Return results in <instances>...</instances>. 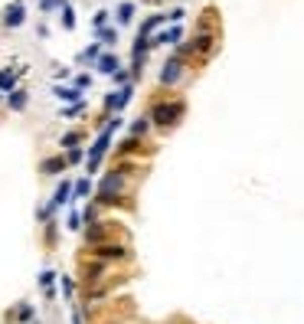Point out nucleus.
Instances as JSON below:
<instances>
[{"label":"nucleus","mask_w":304,"mask_h":324,"mask_svg":"<svg viewBox=\"0 0 304 324\" xmlns=\"http://www.w3.org/2000/svg\"><path fill=\"white\" fill-rule=\"evenodd\" d=\"M118 125H121V118H112L105 128H102L98 141L88 148V174H95V170H98V164H102V157H105V151H108V144H112V134L118 131Z\"/></svg>","instance_id":"nucleus-1"},{"label":"nucleus","mask_w":304,"mask_h":324,"mask_svg":"<svg viewBox=\"0 0 304 324\" xmlns=\"http://www.w3.org/2000/svg\"><path fill=\"white\" fill-rule=\"evenodd\" d=\"M124 190V174L121 170H108L98 183V203H115Z\"/></svg>","instance_id":"nucleus-2"},{"label":"nucleus","mask_w":304,"mask_h":324,"mask_svg":"<svg viewBox=\"0 0 304 324\" xmlns=\"http://www.w3.org/2000/svg\"><path fill=\"white\" fill-rule=\"evenodd\" d=\"M150 118H154V125L170 128L177 118H180V105H174V102H157V105L150 108Z\"/></svg>","instance_id":"nucleus-3"},{"label":"nucleus","mask_w":304,"mask_h":324,"mask_svg":"<svg viewBox=\"0 0 304 324\" xmlns=\"http://www.w3.org/2000/svg\"><path fill=\"white\" fill-rule=\"evenodd\" d=\"M183 75V59H167V63H164V72H161V85H174L177 79H180Z\"/></svg>","instance_id":"nucleus-4"},{"label":"nucleus","mask_w":304,"mask_h":324,"mask_svg":"<svg viewBox=\"0 0 304 324\" xmlns=\"http://www.w3.org/2000/svg\"><path fill=\"white\" fill-rule=\"evenodd\" d=\"M95 259H124L128 252H124V246H118V243H102V246H95Z\"/></svg>","instance_id":"nucleus-5"},{"label":"nucleus","mask_w":304,"mask_h":324,"mask_svg":"<svg viewBox=\"0 0 304 324\" xmlns=\"http://www.w3.org/2000/svg\"><path fill=\"white\" fill-rule=\"evenodd\" d=\"M180 39H183V30H180V26H174V30H164L150 46H180Z\"/></svg>","instance_id":"nucleus-6"},{"label":"nucleus","mask_w":304,"mask_h":324,"mask_svg":"<svg viewBox=\"0 0 304 324\" xmlns=\"http://www.w3.org/2000/svg\"><path fill=\"white\" fill-rule=\"evenodd\" d=\"M72 190H75V183H69V180H62L59 187H56V197H53V203H49V210H56V206L62 203H69L72 200Z\"/></svg>","instance_id":"nucleus-7"},{"label":"nucleus","mask_w":304,"mask_h":324,"mask_svg":"<svg viewBox=\"0 0 304 324\" xmlns=\"http://www.w3.org/2000/svg\"><path fill=\"white\" fill-rule=\"evenodd\" d=\"M23 20H26V13H23V4H20V0L7 7V13H4V23H7V26H20Z\"/></svg>","instance_id":"nucleus-8"},{"label":"nucleus","mask_w":304,"mask_h":324,"mask_svg":"<svg viewBox=\"0 0 304 324\" xmlns=\"http://www.w3.org/2000/svg\"><path fill=\"white\" fill-rule=\"evenodd\" d=\"M53 95H56V99H62V102H82V88H66V85H56L53 88Z\"/></svg>","instance_id":"nucleus-9"},{"label":"nucleus","mask_w":304,"mask_h":324,"mask_svg":"<svg viewBox=\"0 0 304 324\" xmlns=\"http://www.w3.org/2000/svg\"><path fill=\"white\" fill-rule=\"evenodd\" d=\"M39 170H43V174H59V170H66V157H46V161L39 164Z\"/></svg>","instance_id":"nucleus-10"},{"label":"nucleus","mask_w":304,"mask_h":324,"mask_svg":"<svg viewBox=\"0 0 304 324\" xmlns=\"http://www.w3.org/2000/svg\"><path fill=\"white\" fill-rule=\"evenodd\" d=\"M13 85H17V72H13V69H4V72H0V92H13Z\"/></svg>","instance_id":"nucleus-11"},{"label":"nucleus","mask_w":304,"mask_h":324,"mask_svg":"<svg viewBox=\"0 0 304 324\" xmlns=\"http://www.w3.org/2000/svg\"><path fill=\"white\" fill-rule=\"evenodd\" d=\"M98 72L115 75V72H118V59H115V56H98Z\"/></svg>","instance_id":"nucleus-12"},{"label":"nucleus","mask_w":304,"mask_h":324,"mask_svg":"<svg viewBox=\"0 0 304 324\" xmlns=\"http://www.w3.org/2000/svg\"><path fill=\"white\" fill-rule=\"evenodd\" d=\"M118 23H131V17H134V4L131 0H124V4H118Z\"/></svg>","instance_id":"nucleus-13"},{"label":"nucleus","mask_w":304,"mask_h":324,"mask_svg":"<svg viewBox=\"0 0 304 324\" xmlns=\"http://www.w3.org/2000/svg\"><path fill=\"white\" fill-rule=\"evenodd\" d=\"M79 141H82V131H69V134H62V148H69V151H72V148H79Z\"/></svg>","instance_id":"nucleus-14"},{"label":"nucleus","mask_w":304,"mask_h":324,"mask_svg":"<svg viewBox=\"0 0 304 324\" xmlns=\"http://www.w3.org/2000/svg\"><path fill=\"white\" fill-rule=\"evenodd\" d=\"M10 108H26V92H10Z\"/></svg>","instance_id":"nucleus-15"},{"label":"nucleus","mask_w":304,"mask_h":324,"mask_svg":"<svg viewBox=\"0 0 304 324\" xmlns=\"http://www.w3.org/2000/svg\"><path fill=\"white\" fill-rule=\"evenodd\" d=\"M147 128H150V121H147V118H137L134 125H131V134H134V137H141V134H144V131H147Z\"/></svg>","instance_id":"nucleus-16"},{"label":"nucleus","mask_w":304,"mask_h":324,"mask_svg":"<svg viewBox=\"0 0 304 324\" xmlns=\"http://www.w3.org/2000/svg\"><path fill=\"white\" fill-rule=\"evenodd\" d=\"M62 26H66V30H72V26H75V13H72V7H62Z\"/></svg>","instance_id":"nucleus-17"},{"label":"nucleus","mask_w":304,"mask_h":324,"mask_svg":"<svg viewBox=\"0 0 304 324\" xmlns=\"http://www.w3.org/2000/svg\"><path fill=\"white\" fill-rule=\"evenodd\" d=\"M92 23H95V30H105V23H108V10H98L92 17Z\"/></svg>","instance_id":"nucleus-18"},{"label":"nucleus","mask_w":304,"mask_h":324,"mask_svg":"<svg viewBox=\"0 0 304 324\" xmlns=\"http://www.w3.org/2000/svg\"><path fill=\"white\" fill-rule=\"evenodd\" d=\"M88 190H92V183H88V177H85V180H79V183H75V190H72V194H75V197H88Z\"/></svg>","instance_id":"nucleus-19"},{"label":"nucleus","mask_w":304,"mask_h":324,"mask_svg":"<svg viewBox=\"0 0 304 324\" xmlns=\"http://www.w3.org/2000/svg\"><path fill=\"white\" fill-rule=\"evenodd\" d=\"M53 279H56V272H49V268H46V272L39 275V285H43L46 292H49V288H53Z\"/></svg>","instance_id":"nucleus-20"},{"label":"nucleus","mask_w":304,"mask_h":324,"mask_svg":"<svg viewBox=\"0 0 304 324\" xmlns=\"http://www.w3.org/2000/svg\"><path fill=\"white\" fill-rule=\"evenodd\" d=\"M43 10H56V7H69V0H39Z\"/></svg>","instance_id":"nucleus-21"},{"label":"nucleus","mask_w":304,"mask_h":324,"mask_svg":"<svg viewBox=\"0 0 304 324\" xmlns=\"http://www.w3.org/2000/svg\"><path fill=\"white\" fill-rule=\"evenodd\" d=\"M98 39H102V43H108V46H112L115 39H118V33H115V30H98Z\"/></svg>","instance_id":"nucleus-22"},{"label":"nucleus","mask_w":304,"mask_h":324,"mask_svg":"<svg viewBox=\"0 0 304 324\" xmlns=\"http://www.w3.org/2000/svg\"><path fill=\"white\" fill-rule=\"evenodd\" d=\"M82 108H85V105H82V102H75V105L62 108V118H72V115H79V112H82Z\"/></svg>","instance_id":"nucleus-23"},{"label":"nucleus","mask_w":304,"mask_h":324,"mask_svg":"<svg viewBox=\"0 0 304 324\" xmlns=\"http://www.w3.org/2000/svg\"><path fill=\"white\" fill-rule=\"evenodd\" d=\"M137 144H141L137 137H128V141L121 144V154H131V151H137Z\"/></svg>","instance_id":"nucleus-24"},{"label":"nucleus","mask_w":304,"mask_h":324,"mask_svg":"<svg viewBox=\"0 0 304 324\" xmlns=\"http://www.w3.org/2000/svg\"><path fill=\"white\" fill-rule=\"evenodd\" d=\"M62 292H66V298H72V292H75V285H72L69 275H62Z\"/></svg>","instance_id":"nucleus-25"},{"label":"nucleus","mask_w":304,"mask_h":324,"mask_svg":"<svg viewBox=\"0 0 304 324\" xmlns=\"http://www.w3.org/2000/svg\"><path fill=\"white\" fill-rule=\"evenodd\" d=\"M69 229H79V226H82V216H79V213H69Z\"/></svg>","instance_id":"nucleus-26"},{"label":"nucleus","mask_w":304,"mask_h":324,"mask_svg":"<svg viewBox=\"0 0 304 324\" xmlns=\"http://www.w3.org/2000/svg\"><path fill=\"white\" fill-rule=\"evenodd\" d=\"M82 59H98V46H88V50L82 53Z\"/></svg>","instance_id":"nucleus-27"},{"label":"nucleus","mask_w":304,"mask_h":324,"mask_svg":"<svg viewBox=\"0 0 304 324\" xmlns=\"http://www.w3.org/2000/svg\"><path fill=\"white\" fill-rule=\"evenodd\" d=\"M30 318H33V308L23 305V308H20V321H30Z\"/></svg>","instance_id":"nucleus-28"},{"label":"nucleus","mask_w":304,"mask_h":324,"mask_svg":"<svg viewBox=\"0 0 304 324\" xmlns=\"http://www.w3.org/2000/svg\"><path fill=\"white\" fill-rule=\"evenodd\" d=\"M69 161H72V164L82 161V148H72V151H69Z\"/></svg>","instance_id":"nucleus-29"},{"label":"nucleus","mask_w":304,"mask_h":324,"mask_svg":"<svg viewBox=\"0 0 304 324\" xmlns=\"http://www.w3.org/2000/svg\"><path fill=\"white\" fill-rule=\"evenodd\" d=\"M115 82H121V85H128V72H121V69H118V72H115Z\"/></svg>","instance_id":"nucleus-30"}]
</instances>
